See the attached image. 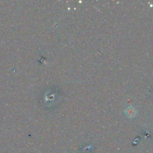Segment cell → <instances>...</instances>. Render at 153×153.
<instances>
[{"label": "cell", "instance_id": "obj_1", "mask_svg": "<svg viewBox=\"0 0 153 153\" xmlns=\"http://www.w3.org/2000/svg\"><path fill=\"white\" fill-rule=\"evenodd\" d=\"M127 114L128 116L132 117L135 115V110L133 107H129L127 109Z\"/></svg>", "mask_w": 153, "mask_h": 153}]
</instances>
